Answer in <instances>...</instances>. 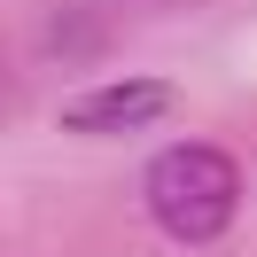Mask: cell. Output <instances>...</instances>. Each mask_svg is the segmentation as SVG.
<instances>
[{"instance_id": "6da1fadb", "label": "cell", "mask_w": 257, "mask_h": 257, "mask_svg": "<svg viewBox=\"0 0 257 257\" xmlns=\"http://www.w3.org/2000/svg\"><path fill=\"white\" fill-rule=\"evenodd\" d=\"M241 172L218 141H179L164 156H148V218L172 241H218L234 226Z\"/></svg>"}, {"instance_id": "7a4b0ae2", "label": "cell", "mask_w": 257, "mask_h": 257, "mask_svg": "<svg viewBox=\"0 0 257 257\" xmlns=\"http://www.w3.org/2000/svg\"><path fill=\"white\" fill-rule=\"evenodd\" d=\"M172 78H117V86H94V94L63 101V133H141L172 109Z\"/></svg>"}]
</instances>
